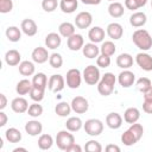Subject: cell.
Here are the masks:
<instances>
[{
	"label": "cell",
	"mask_w": 152,
	"mask_h": 152,
	"mask_svg": "<svg viewBox=\"0 0 152 152\" xmlns=\"http://www.w3.org/2000/svg\"><path fill=\"white\" fill-rule=\"evenodd\" d=\"M132 40L138 49L141 51H147L152 48V37L145 28H138L132 34Z\"/></svg>",
	"instance_id": "1"
},
{
	"label": "cell",
	"mask_w": 152,
	"mask_h": 152,
	"mask_svg": "<svg viewBox=\"0 0 152 152\" xmlns=\"http://www.w3.org/2000/svg\"><path fill=\"white\" fill-rule=\"evenodd\" d=\"M116 82V77L113 72H106L103 76H101L99 83H97V91L102 96H108L113 93L114 86Z\"/></svg>",
	"instance_id": "2"
},
{
	"label": "cell",
	"mask_w": 152,
	"mask_h": 152,
	"mask_svg": "<svg viewBox=\"0 0 152 152\" xmlns=\"http://www.w3.org/2000/svg\"><path fill=\"white\" fill-rule=\"evenodd\" d=\"M82 77L84 80V82L89 86H95L99 83L100 78H101V74H100V70H99V66H95L93 64L88 65L84 68L83 70V74H82Z\"/></svg>",
	"instance_id": "3"
},
{
	"label": "cell",
	"mask_w": 152,
	"mask_h": 152,
	"mask_svg": "<svg viewBox=\"0 0 152 152\" xmlns=\"http://www.w3.org/2000/svg\"><path fill=\"white\" fill-rule=\"evenodd\" d=\"M57 147L62 151H66V148L72 145L75 142V137L72 133H70V131H59L56 135V140H55Z\"/></svg>",
	"instance_id": "4"
},
{
	"label": "cell",
	"mask_w": 152,
	"mask_h": 152,
	"mask_svg": "<svg viewBox=\"0 0 152 152\" xmlns=\"http://www.w3.org/2000/svg\"><path fill=\"white\" fill-rule=\"evenodd\" d=\"M84 132L90 137H97L103 132V122L99 119H89L83 124Z\"/></svg>",
	"instance_id": "5"
},
{
	"label": "cell",
	"mask_w": 152,
	"mask_h": 152,
	"mask_svg": "<svg viewBox=\"0 0 152 152\" xmlns=\"http://www.w3.org/2000/svg\"><path fill=\"white\" fill-rule=\"evenodd\" d=\"M82 74L78 69L76 68H72V69H69L66 71V76H65V83L66 86L70 88V89H77L80 88L81 86V82H82Z\"/></svg>",
	"instance_id": "6"
},
{
	"label": "cell",
	"mask_w": 152,
	"mask_h": 152,
	"mask_svg": "<svg viewBox=\"0 0 152 152\" xmlns=\"http://www.w3.org/2000/svg\"><path fill=\"white\" fill-rule=\"evenodd\" d=\"M65 86V78L59 74H53L50 76L48 81V89L52 93H59L64 89Z\"/></svg>",
	"instance_id": "7"
},
{
	"label": "cell",
	"mask_w": 152,
	"mask_h": 152,
	"mask_svg": "<svg viewBox=\"0 0 152 152\" xmlns=\"http://www.w3.org/2000/svg\"><path fill=\"white\" fill-rule=\"evenodd\" d=\"M71 109L76 114H84L89 108V102L83 96H76L71 101Z\"/></svg>",
	"instance_id": "8"
},
{
	"label": "cell",
	"mask_w": 152,
	"mask_h": 152,
	"mask_svg": "<svg viewBox=\"0 0 152 152\" xmlns=\"http://www.w3.org/2000/svg\"><path fill=\"white\" fill-rule=\"evenodd\" d=\"M118 82L122 88H129L135 82V75L131 70L124 69L118 76Z\"/></svg>",
	"instance_id": "9"
},
{
	"label": "cell",
	"mask_w": 152,
	"mask_h": 152,
	"mask_svg": "<svg viewBox=\"0 0 152 152\" xmlns=\"http://www.w3.org/2000/svg\"><path fill=\"white\" fill-rule=\"evenodd\" d=\"M91 23H93V15L87 11L80 12L75 18V26L81 30L88 28L91 25Z\"/></svg>",
	"instance_id": "10"
},
{
	"label": "cell",
	"mask_w": 152,
	"mask_h": 152,
	"mask_svg": "<svg viewBox=\"0 0 152 152\" xmlns=\"http://www.w3.org/2000/svg\"><path fill=\"white\" fill-rule=\"evenodd\" d=\"M135 62L144 71H152V56L146 52H139L135 56Z\"/></svg>",
	"instance_id": "11"
},
{
	"label": "cell",
	"mask_w": 152,
	"mask_h": 152,
	"mask_svg": "<svg viewBox=\"0 0 152 152\" xmlns=\"http://www.w3.org/2000/svg\"><path fill=\"white\" fill-rule=\"evenodd\" d=\"M31 57H32V61H33L34 63L43 64V63H45V62L49 61L50 55H49L46 48L38 46V48H34V49H33V51H32V53H31Z\"/></svg>",
	"instance_id": "12"
},
{
	"label": "cell",
	"mask_w": 152,
	"mask_h": 152,
	"mask_svg": "<svg viewBox=\"0 0 152 152\" xmlns=\"http://www.w3.org/2000/svg\"><path fill=\"white\" fill-rule=\"evenodd\" d=\"M66 45L69 48V50L71 51H78L83 48L84 45V39L82 34L75 33L72 36H70L69 38H66Z\"/></svg>",
	"instance_id": "13"
},
{
	"label": "cell",
	"mask_w": 152,
	"mask_h": 152,
	"mask_svg": "<svg viewBox=\"0 0 152 152\" xmlns=\"http://www.w3.org/2000/svg\"><path fill=\"white\" fill-rule=\"evenodd\" d=\"M43 131V125L38 120H30L25 124V132L31 137L40 135Z\"/></svg>",
	"instance_id": "14"
},
{
	"label": "cell",
	"mask_w": 152,
	"mask_h": 152,
	"mask_svg": "<svg viewBox=\"0 0 152 152\" xmlns=\"http://www.w3.org/2000/svg\"><path fill=\"white\" fill-rule=\"evenodd\" d=\"M20 28L28 37H32V36L37 34V32H38V27H37L36 21L33 19H30V18H26V19H24L21 21Z\"/></svg>",
	"instance_id": "15"
},
{
	"label": "cell",
	"mask_w": 152,
	"mask_h": 152,
	"mask_svg": "<svg viewBox=\"0 0 152 152\" xmlns=\"http://www.w3.org/2000/svg\"><path fill=\"white\" fill-rule=\"evenodd\" d=\"M11 108H12V110L14 113L21 114V113L27 112V109H28V102H27L26 99H24L21 96H18V97H15V99L12 100Z\"/></svg>",
	"instance_id": "16"
},
{
	"label": "cell",
	"mask_w": 152,
	"mask_h": 152,
	"mask_svg": "<svg viewBox=\"0 0 152 152\" xmlns=\"http://www.w3.org/2000/svg\"><path fill=\"white\" fill-rule=\"evenodd\" d=\"M62 36L59 33H56V32H50L46 34L45 37V45L48 49H51V50H55L57 48L61 46L62 44Z\"/></svg>",
	"instance_id": "17"
},
{
	"label": "cell",
	"mask_w": 152,
	"mask_h": 152,
	"mask_svg": "<svg viewBox=\"0 0 152 152\" xmlns=\"http://www.w3.org/2000/svg\"><path fill=\"white\" fill-rule=\"evenodd\" d=\"M5 62L7 65L10 66H15L19 65L21 62V55L18 50L15 49H11L5 53Z\"/></svg>",
	"instance_id": "18"
},
{
	"label": "cell",
	"mask_w": 152,
	"mask_h": 152,
	"mask_svg": "<svg viewBox=\"0 0 152 152\" xmlns=\"http://www.w3.org/2000/svg\"><path fill=\"white\" fill-rule=\"evenodd\" d=\"M107 34L113 40L120 39L122 37V34H124V28H122L121 24H119V23H110L107 26Z\"/></svg>",
	"instance_id": "19"
},
{
	"label": "cell",
	"mask_w": 152,
	"mask_h": 152,
	"mask_svg": "<svg viewBox=\"0 0 152 152\" xmlns=\"http://www.w3.org/2000/svg\"><path fill=\"white\" fill-rule=\"evenodd\" d=\"M106 124L109 128L118 129L122 125V116L116 112H112L106 116Z\"/></svg>",
	"instance_id": "20"
},
{
	"label": "cell",
	"mask_w": 152,
	"mask_h": 152,
	"mask_svg": "<svg viewBox=\"0 0 152 152\" xmlns=\"http://www.w3.org/2000/svg\"><path fill=\"white\" fill-rule=\"evenodd\" d=\"M104 34H106V33H104V30H103L102 27H100V26H94V27H91V28L89 30V32H88V38H89V40H90L91 43L97 44V43L103 42Z\"/></svg>",
	"instance_id": "21"
},
{
	"label": "cell",
	"mask_w": 152,
	"mask_h": 152,
	"mask_svg": "<svg viewBox=\"0 0 152 152\" xmlns=\"http://www.w3.org/2000/svg\"><path fill=\"white\" fill-rule=\"evenodd\" d=\"M82 52L84 55V57L93 59V58H97V56L100 55V48L95 44V43H87L83 45L82 48Z\"/></svg>",
	"instance_id": "22"
},
{
	"label": "cell",
	"mask_w": 152,
	"mask_h": 152,
	"mask_svg": "<svg viewBox=\"0 0 152 152\" xmlns=\"http://www.w3.org/2000/svg\"><path fill=\"white\" fill-rule=\"evenodd\" d=\"M147 21V17L144 12H134L132 13V15L129 17V24L133 26V27H141L146 24Z\"/></svg>",
	"instance_id": "23"
},
{
	"label": "cell",
	"mask_w": 152,
	"mask_h": 152,
	"mask_svg": "<svg viewBox=\"0 0 152 152\" xmlns=\"http://www.w3.org/2000/svg\"><path fill=\"white\" fill-rule=\"evenodd\" d=\"M108 13L112 18H120L125 13V7L119 1H113L108 6Z\"/></svg>",
	"instance_id": "24"
},
{
	"label": "cell",
	"mask_w": 152,
	"mask_h": 152,
	"mask_svg": "<svg viewBox=\"0 0 152 152\" xmlns=\"http://www.w3.org/2000/svg\"><path fill=\"white\" fill-rule=\"evenodd\" d=\"M139 118H140V110L135 107H129L124 113V120L129 125L137 122L139 120Z\"/></svg>",
	"instance_id": "25"
},
{
	"label": "cell",
	"mask_w": 152,
	"mask_h": 152,
	"mask_svg": "<svg viewBox=\"0 0 152 152\" xmlns=\"http://www.w3.org/2000/svg\"><path fill=\"white\" fill-rule=\"evenodd\" d=\"M78 0H61L59 1V8L63 13H74L77 10Z\"/></svg>",
	"instance_id": "26"
},
{
	"label": "cell",
	"mask_w": 152,
	"mask_h": 152,
	"mask_svg": "<svg viewBox=\"0 0 152 152\" xmlns=\"http://www.w3.org/2000/svg\"><path fill=\"white\" fill-rule=\"evenodd\" d=\"M116 65L121 69H129L133 65V57L129 53H120L116 57Z\"/></svg>",
	"instance_id": "27"
},
{
	"label": "cell",
	"mask_w": 152,
	"mask_h": 152,
	"mask_svg": "<svg viewBox=\"0 0 152 152\" xmlns=\"http://www.w3.org/2000/svg\"><path fill=\"white\" fill-rule=\"evenodd\" d=\"M71 104L65 102V101H62V102H58L56 106H55V113L61 116V118H66L70 115L71 113Z\"/></svg>",
	"instance_id": "28"
},
{
	"label": "cell",
	"mask_w": 152,
	"mask_h": 152,
	"mask_svg": "<svg viewBox=\"0 0 152 152\" xmlns=\"http://www.w3.org/2000/svg\"><path fill=\"white\" fill-rule=\"evenodd\" d=\"M5 138H6V140L8 142L17 144V142H19L21 140V132L15 127H10L5 132Z\"/></svg>",
	"instance_id": "29"
},
{
	"label": "cell",
	"mask_w": 152,
	"mask_h": 152,
	"mask_svg": "<svg viewBox=\"0 0 152 152\" xmlns=\"http://www.w3.org/2000/svg\"><path fill=\"white\" fill-rule=\"evenodd\" d=\"M31 89H32V81L27 78L20 80L15 86V91L18 95H26L31 91Z\"/></svg>",
	"instance_id": "30"
},
{
	"label": "cell",
	"mask_w": 152,
	"mask_h": 152,
	"mask_svg": "<svg viewBox=\"0 0 152 152\" xmlns=\"http://www.w3.org/2000/svg\"><path fill=\"white\" fill-rule=\"evenodd\" d=\"M58 33L64 37V38H69L70 36L75 34V25L69 23V21H64L58 26Z\"/></svg>",
	"instance_id": "31"
},
{
	"label": "cell",
	"mask_w": 152,
	"mask_h": 152,
	"mask_svg": "<svg viewBox=\"0 0 152 152\" xmlns=\"http://www.w3.org/2000/svg\"><path fill=\"white\" fill-rule=\"evenodd\" d=\"M7 39L12 43H17L20 40L21 38V28L17 27V26H8L6 28V32H5Z\"/></svg>",
	"instance_id": "32"
},
{
	"label": "cell",
	"mask_w": 152,
	"mask_h": 152,
	"mask_svg": "<svg viewBox=\"0 0 152 152\" xmlns=\"http://www.w3.org/2000/svg\"><path fill=\"white\" fill-rule=\"evenodd\" d=\"M18 69L23 76H32L34 74L36 66H34L33 62H31V61H23V62H20Z\"/></svg>",
	"instance_id": "33"
},
{
	"label": "cell",
	"mask_w": 152,
	"mask_h": 152,
	"mask_svg": "<svg viewBox=\"0 0 152 152\" xmlns=\"http://www.w3.org/2000/svg\"><path fill=\"white\" fill-rule=\"evenodd\" d=\"M83 127V122L78 116H70L65 122V128L70 132H77Z\"/></svg>",
	"instance_id": "34"
},
{
	"label": "cell",
	"mask_w": 152,
	"mask_h": 152,
	"mask_svg": "<svg viewBox=\"0 0 152 152\" xmlns=\"http://www.w3.org/2000/svg\"><path fill=\"white\" fill-rule=\"evenodd\" d=\"M53 145V138L50 134H40L38 138V147L43 151L50 150Z\"/></svg>",
	"instance_id": "35"
},
{
	"label": "cell",
	"mask_w": 152,
	"mask_h": 152,
	"mask_svg": "<svg viewBox=\"0 0 152 152\" xmlns=\"http://www.w3.org/2000/svg\"><path fill=\"white\" fill-rule=\"evenodd\" d=\"M48 77L44 72H37L34 74L33 78H32V86L40 88V89H46L48 87Z\"/></svg>",
	"instance_id": "36"
},
{
	"label": "cell",
	"mask_w": 152,
	"mask_h": 152,
	"mask_svg": "<svg viewBox=\"0 0 152 152\" xmlns=\"http://www.w3.org/2000/svg\"><path fill=\"white\" fill-rule=\"evenodd\" d=\"M115 51H116V46H115V44L112 40L102 42V44L100 46V53L110 57V56H113L115 53Z\"/></svg>",
	"instance_id": "37"
},
{
	"label": "cell",
	"mask_w": 152,
	"mask_h": 152,
	"mask_svg": "<svg viewBox=\"0 0 152 152\" xmlns=\"http://www.w3.org/2000/svg\"><path fill=\"white\" fill-rule=\"evenodd\" d=\"M139 140L137 139V137L133 134V132L128 128L127 131H125L122 134H121V142L126 146H132L134 145L135 142H138Z\"/></svg>",
	"instance_id": "38"
},
{
	"label": "cell",
	"mask_w": 152,
	"mask_h": 152,
	"mask_svg": "<svg viewBox=\"0 0 152 152\" xmlns=\"http://www.w3.org/2000/svg\"><path fill=\"white\" fill-rule=\"evenodd\" d=\"M135 87H137V89H138L140 93H145L148 88L152 87V82H151V80L147 78V77H140V78L135 82Z\"/></svg>",
	"instance_id": "39"
},
{
	"label": "cell",
	"mask_w": 152,
	"mask_h": 152,
	"mask_svg": "<svg viewBox=\"0 0 152 152\" xmlns=\"http://www.w3.org/2000/svg\"><path fill=\"white\" fill-rule=\"evenodd\" d=\"M44 94H45V89H40V88L34 87V86H32V89L28 93L31 100H33L34 102H40L44 99Z\"/></svg>",
	"instance_id": "40"
},
{
	"label": "cell",
	"mask_w": 152,
	"mask_h": 152,
	"mask_svg": "<svg viewBox=\"0 0 152 152\" xmlns=\"http://www.w3.org/2000/svg\"><path fill=\"white\" fill-rule=\"evenodd\" d=\"M49 64L55 68V69H58L63 65V57L61 53L58 52H53L50 55V58H49Z\"/></svg>",
	"instance_id": "41"
},
{
	"label": "cell",
	"mask_w": 152,
	"mask_h": 152,
	"mask_svg": "<svg viewBox=\"0 0 152 152\" xmlns=\"http://www.w3.org/2000/svg\"><path fill=\"white\" fill-rule=\"evenodd\" d=\"M27 113L32 118H38V116H40L43 114V106L39 104V102H34V103L28 106Z\"/></svg>",
	"instance_id": "42"
},
{
	"label": "cell",
	"mask_w": 152,
	"mask_h": 152,
	"mask_svg": "<svg viewBox=\"0 0 152 152\" xmlns=\"http://www.w3.org/2000/svg\"><path fill=\"white\" fill-rule=\"evenodd\" d=\"M84 150L87 152H101L102 151V146L99 141L96 140H89L86 142L84 145Z\"/></svg>",
	"instance_id": "43"
},
{
	"label": "cell",
	"mask_w": 152,
	"mask_h": 152,
	"mask_svg": "<svg viewBox=\"0 0 152 152\" xmlns=\"http://www.w3.org/2000/svg\"><path fill=\"white\" fill-rule=\"evenodd\" d=\"M57 6H59L57 0H43L42 1V8L48 13L53 12L57 8Z\"/></svg>",
	"instance_id": "44"
},
{
	"label": "cell",
	"mask_w": 152,
	"mask_h": 152,
	"mask_svg": "<svg viewBox=\"0 0 152 152\" xmlns=\"http://www.w3.org/2000/svg\"><path fill=\"white\" fill-rule=\"evenodd\" d=\"M96 65L99 68H108L110 65V57L109 56H106V55H102L100 53L96 58Z\"/></svg>",
	"instance_id": "45"
},
{
	"label": "cell",
	"mask_w": 152,
	"mask_h": 152,
	"mask_svg": "<svg viewBox=\"0 0 152 152\" xmlns=\"http://www.w3.org/2000/svg\"><path fill=\"white\" fill-rule=\"evenodd\" d=\"M129 129L133 132V134L137 137L138 140L141 139V137H142V134H144V127H142L140 124H137V122L132 124V125L129 126Z\"/></svg>",
	"instance_id": "46"
},
{
	"label": "cell",
	"mask_w": 152,
	"mask_h": 152,
	"mask_svg": "<svg viewBox=\"0 0 152 152\" xmlns=\"http://www.w3.org/2000/svg\"><path fill=\"white\" fill-rule=\"evenodd\" d=\"M13 10V1L12 0H0V12L1 13H10Z\"/></svg>",
	"instance_id": "47"
},
{
	"label": "cell",
	"mask_w": 152,
	"mask_h": 152,
	"mask_svg": "<svg viewBox=\"0 0 152 152\" xmlns=\"http://www.w3.org/2000/svg\"><path fill=\"white\" fill-rule=\"evenodd\" d=\"M142 110L147 114H152V100H144Z\"/></svg>",
	"instance_id": "48"
},
{
	"label": "cell",
	"mask_w": 152,
	"mask_h": 152,
	"mask_svg": "<svg viewBox=\"0 0 152 152\" xmlns=\"http://www.w3.org/2000/svg\"><path fill=\"white\" fill-rule=\"evenodd\" d=\"M125 7L127 10H131V11H135L139 8L135 0H125Z\"/></svg>",
	"instance_id": "49"
},
{
	"label": "cell",
	"mask_w": 152,
	"mask_h": 152,
	"mask_svg": "<svg viewBox=\"0 0 152 152\" xmlns=\"http://www.w3.org/2000/svg\"><path fill=\"white\" fill-rule=\"evenodd\" d=\"M81 151H82V147L76 142H74L72 145H70L66 148V152H81Z\"/></svg>",
	"instance_id": "50"
},
{
	"label": "cell",
	"mask_w": 152,
	"mask_h": 152,
	"mask_svg": "<svg viewBox=\"0 0 152 152\" xmlns=\"http://www.w3.org/2000/svg\"><path fill=\"white\" fill-rule=\"evenodd\" d=\"M104 150L107 152H120V147L118 145H114V144H108L104 147Z\"/></svg>",
	"instance_id": "51"
},
{
	"label": "cell",
	"mask_w": 152,
	"mask_h": 152,
	"mask_svg": "<svg viewBox=\"0 0 152 152\" xmlns=\"http://www.w3.org/2000/svg\"><path fill=\"white\" fill-rule=\"evenodd\" d=\"M7 106V97L5 94H0V110H4Z\"/></svg>",
	"instance_id": "52"
},
{
	"label": "cell",
	"mask_w": 152,
	"mask_h": 152,
	"mask_svg": "<svg viewBox=\"0 0 152 152\" xmlns=\"http://www.w3.org/2000/svg\"><path fill=\"white\" fill-rule=\"evenodd\" d=\"M7 120H8V118H7L6 113H4L2 110H0V127H4L7 124Z\"/></svg>",
	"instance_id": "53"
},
{
	"label": "cell",
	"mask_w": 152,
	"mask_h": 152,
	"mask_svg": "<svg viewBox=\"0 0 152 152\" xmlns=\"http://www.w3.org/2000/svg\"><path fill=\"white\" fill-rule=\"evenodd\" d=\"M84 5H90V6H95V5H99L101 2V0H81Z\"/></svg>",
	"instance_id": "54"
},
{
	"label": "cell",
	"mask_w": 152,
	"mask_h": 152,
	"mask_svg": "<svg viewBox=\"0 0 152 152\" xmlns=\"http://www.w3.org/2000/svg\"><path fill=\"white\" fill-rule=\"evenodd\" d=\"M144 94V100H152V87L148 88Z\"/></svg>",
	"instance_id": "55"
},
{
	"label": "cell",
	"mask_w": 152,
	"mask_h": 152,
	"mask_svg": "<svg viewBox=\"0 0 152 152\" xmlns=\"http://www.w3.org/2000/svg\"><path fill=\"white\" fill-rule=\"evenodd\" d=\"M137 1V5H138V7L140 8V7H144L146 4H147V0H135Z\"/></svg>",
	"instance_id": "56"
},
{
	"label": "cell",
	"mask_w": 152,
	"mask_h": 152,
	"mask_svg": "<svg viewBox=\"0 0 152 152\" xmlns=\"http://www.w3.org/2000/svg\"><path fill=\"white\" fill-rule=\"evenodd\" d=\"M19 151H23V152H26L27 150H26L25 147H15V148L13 150V152H19Z\"/></svg>",
	"instance_id": "57"
},
{
	"label": "cell",
	"mask_w": 152,
	"mask_h": 152,
	"mask_svg": "<svg viewBox=\"0 0 152 152\" xmlns=\"http://www.w3.org/2000/svg\"><path fill=\"white\" fill-rule=\"evenodd\" d=\"M2 146H4V141H2V139L0 138V148H2Z\"/></svg>",
	"instance_id": "58"
},
{
	"label": "cell",
	"mask_w": 152,
	"mask_h": 152,
	"mask_svg": "<svg viewBox=\"0 0 152 152\" xmlns=\"http://www.w3.org/2000/svg\"><path fill=\"white\" fill-rule=\"evenodd\" d=\"M108 1H110V2H113V1H116V0H108Z\"/></svg>",
	"instance_id": "59"
},
{
	"label": "cell",
	"mask_w": 152,
	"mask_h": 152,
	"mask_svg": "<svg viewBox=\"0 0 152 152\" xmlns=\"http://www.w3.org/2000/svg\"><path fill=\"white\" fill-rule=\"evenodd\" d=\"M151 7H152V0H151Z\"/></svg>",
	"instance_id": "60"
}]
</instances>
